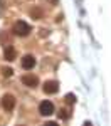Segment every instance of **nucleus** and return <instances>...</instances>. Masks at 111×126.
<instances>
[{
  "mask_svg": "<svg viewBox=\"0 0 111 126\" xmlns=\"http://www.w3.org/2000/svg\"><path fill=\"white\" fill-rule=\"evenodd\" d=\"M14 32L20 35V37H25V35H29L30 34V25L27 22H24V20H19V22H15V25H14Z\"/></svg>",
  "mask_w": 111,
  "mask_h": 126,
  "instance_id": "nucleus-1",
  "label": "nucleus"
},
{
  "mask_svg": "<svg viewBox=\"0 0 111 126\" xmlns=\"http://www.w3.org/2000/svg\"><path fill=\"white\" fill-rule=\"evenodd\" d=\"M39 113L42 116H50L52 113H54V104L50 103L49 99H46V101H42L39 104Z\"/></svg>",
  "mask_w": 111,
  "mask_h": 126,
  "instance_id": "nucleus-2",
  "label": "nucleus"
},
{
  "mask_svg": "<svg viewBox=\"0 0 111 126\" xmlns=\"http://www.w3.org/2000/svg\"><path fill=\"white\" fill-rule=\"evenodd\" d=\"M2 106L5 108L7 111H12L15 108V97L12 96V94H5V96L2 97Z\"/></svg>",
  "mask_w": 111,
  "mask_h": 126,
  "instance_id": "nucleus-3",
  "label": "nucleus"
},
{
  "mask_svg": "<svg viewBox=\"0 0 111 126\" xmlns=\"http://www.w3.org/2000/svg\"><path fill=\"white\" fill-rule=\"evenodd\" d=\"M22 67L27 69V71H30L32 67H35V57L30 56V54L24 56V57H22Z\"/></svg>",
  "mask_w": 111,
  "mask_h": 126,
  "instance_id": "nucleus-4",
  "label": "nucleus"
},
{
  "mask_svg": "<svg viewBox=\"0 0 111 126\" xmlns=\"http://www.w3.org/2000/svg\"><path fill=\"white\" fill-rule=\"evenodd\" d=\"M44 91H46L47 94H56V93L59 91V82H57V81H47V82L44 84Z\"/></svg>",
  "mask_w": 111,
  "mask_h": 126,
  "instance_id": "nucleus-5",
  "label": "nucleus"
},
{
  "mask_svg": "<svg viewBox=\"0 0 111 126\" xmlns=\"http://www.w3.org/2000/svg\"><path fill=\"white\" fill-rule=\"evenodd\" d=\"M22 82H24L25 86H29V87H35L37 84H39V79H37V76L27 74V76H24V78H22Z\"/></svg>",
  "mask_w": 111,
  "mask_h": 126,
  "instance_id": "nucleus-6",
  "label": "nucleus"
},
{
  "mask_svg": "<svg viewBox=\"0 0 111 126\" xmlns=\"http://www.w3.org/2000/svg\"><path fill=\"white\" fill-rule=\"evenodd\" d=\"M3 57H5V61H14V59L17 57L15 49H14V47H7V49H5V52H3Z\"/></svg>",
  "mask_w": 111,
  "mask_h": 126,
  "instance_id": "nucleus-7",
  "label": "nucleus"
},
{
  "mask_svg": "<svg viewBox=\"0 0 111 126\" xmlns=\"http://www.w3.org/2000/svg\"><path fill=\"white\" fill-rule=\"evenodd\" d=\"M64 101L67 103V104H74L76 103V94H66V97H64Z\"/></svg>",
  "mask_w": 111,
  "mask_h": 126,
  "instance_id": "nucleus-8",
  "label": "nucleus"
},
{
  "mask_svg": "<svg viewBox=\"0 0 111 126\" xmlns=\"http://www.w3.org/2000/svg\"><path fill=\"white\" fill-rule=\"evenodd\" d=\"M30 15H32L34 19H40V17H42V10H40V9H34Z\"/></svg>",
  "mask_w": 111,
  "mask_h": 126,
  "instance_id": "nucleus-9",
  "label": "nucleus"
},
{
  "mask_svg": "<svg viewBox=\"0 0 111 126\" xmlns=\"http://www.w3.org/2000/svg\"><path fill=\"white\" fill-rule=\"evenodd\" d=\"M2 72H3V76H5V78H10V76L14 74V71H12L10 67H3V71H2Z\"/></svg>",
  "mask_w": 111,
  "mask_h": 126,
  "instance_id": "nucleus-10",
  "label": "nucleus"
},
{
  "mask_svg": "<svg viewBox=\"0 0 111 126\" xmlns=\"http://www.w3.org/2000/svg\"><path fill=\"white\" fill-rule=\"evenodd\" d=\"M69 111H66V109H61V113H59V116L62 118V119H64V118H69Z\"/></svg>",
  "mask_w": 111,
  "mask_h": 126,
  "instance_id": "nucleus-11",
  "label": "nucleus"
},
{
  "mask_svg": "<svg viewBox=\"0 0 111 126\" xmlns=\"http://www.w3.org/2000/svg\"><path fill=\"white\" fill-rule=\"evenodd\" d=\"M44 126H59V125H57L56 121H47V123H46Z\"/></svg>",
  "mask_w": 111,
  "mask_h": 126,
  "instance_id": "nucleus-12",
  "label": "nucleus"
},
{
  "mask_svg": "<svg viewBox=\"0 0 111 126\" xmlns=\"http://www.w3.org/2000/svg\"><path fill=\"white\" fill-rule=\"evenodd\" d=\"M82 126H93V125H91V121H84V125H82Z\"/></svg>",
  "mask_w": 111,
  "mask_h": 126,
  "instance_id": "nucleus-13",
  "label": "nucleus"
},
{
  "mask_svg": "<svg viewBox=\"0 0 111 126\" xmlns=\"http://www.w3.org/2000/svg\"><path fill=\"white\" fill-rule=\"evenodd\" d=\"M57 2H59V0H50V3H57Z\"/></svg>",
  "mask_w": 111,
  "mask_h": 126,
  "instance_id": "nucleus-14",
  "label": "nucleus"
}]
</instances>
